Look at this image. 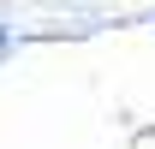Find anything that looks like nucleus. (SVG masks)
<instances>
[{
    "label": "nucleus",
    "mask_w": 155,
    "mask_h": 149,
    "mask_svg": "<svg viewBox=\"0 0 155 149\" xmlns=\"http://www.w3.org/2000/svg\"><path fill=\"white\" fill-rule=\"evenodd\" d=\"M0 48H6V24H0Z\"/></svg>",
    "instance_id": "nucleus-1"
}]
</instances>
